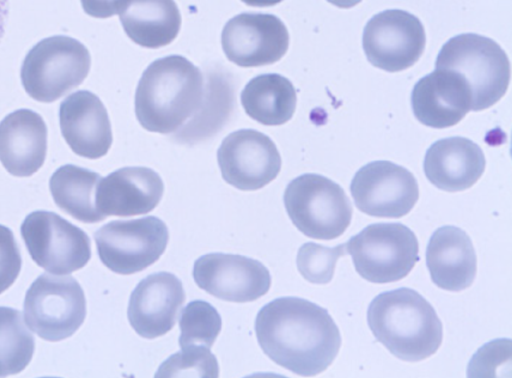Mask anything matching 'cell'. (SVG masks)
<instances>
[{"label": "cell", "instance_id": "cell-22", "mask_svg": "<svg viewBox=\"0 0 512 378\" xmlns=\"http://www.w3.org/2000/svg\"><path fill=\"white\" fill-rule=\"evenodd\" d=\"M47 151V127L29 109H19L0 122V161L13 176L29 177L43 165Z\"/></svg>", "mask_w": 512, "mask_h": 378}, {"label": "cell", "instance_id": "cell-6", "mask_svg": "<svg viewBox=\"0 0 512 378\" xmlns=\"http://www.w3.org/2000/svg\"><path fill=\"white\" fill-rule=\"evenodd\" d=\"M283 201L294 226L313 239H335L351 223L353 211L347 194L339 184L320 174L305 173L293 179Z\"/></svg>", "mask_w": 512, "mask_h": 378}, {"label": "cell", "instance_id": "cell-1", "mask_svg": "<svg viewBox=\"0 0 512 378\" xmlns=\"http://www.w3.org/2000/svg\"><path fill=\"white\" fill-rule=\"evenodd\" d=\"M255 333L273 362L300 376L325 371L342 342L325 308L294 296L276 298L263 306L255 319Z\"/></svg>", "mask_w": 512, "mask_h": 378}, {"label": "cell", "instance_id": "cell-7", "mask_svg": "<svg viewBox=\"0 0 512 378\" xmlns=\"http://www.w3.org/2000/svg\"><path fill=\"white\" fill-rule=\"evenodd\" d=\"M356 272L372 283L403 279L419 261L414 232L402 223H373L345 244Z\"/></svg>", "mask_w": 512, "mask_h": 378}, {"label": "cell", "instance_id": "cell-9", "mask_svg": "<svg viewBox=\"0 0 512 378\" xmlns=\"http://www.w3.org/2000/svg\"><path fill=\"white\" fill-rule=\"evenodd\" d=\"M101 262L111 271L129 275L155 263L169 240L166 224L156 216L114 220L94 233Z\"/></svg>", "mask_w": 512, "mask_h": 378}, {"label": "cell", "instance_id": "cell-27", "mask_svg": "<svg viewBox=\"0 0 512 378\" xmlns=\"http://www.w3.org/2000/svg\"><path fill=\"white\" fill-rule=\"evenodd\" d=\"M35 349L32 333L21 312L0 306V376L20 373L30 363Z\"/></svg>", "mask_w": 512, "mask_h": 378}, {"label": "cell", "instance_id": "cell-30", "mask_svg": "<svg viewBox=\"0 0 512 378\" xmlns=\"http://www.w3.org/2000/svg\"><path fill=\"white\" fill-rule=\"evenodd\" d=\"M216 357L205 347L183 348L160 366L155 377H218Z\"/></svg>", "mask_w": 512, "mask_h": 378}, {"label": "cell", "instance_id": "cell-23", "mask_svg": "<svg viewBox=\"0 0 512 378\" xmlns=\"http://www.w3.org/2000/svg\"><path fill=\"white\" fill-rule=\"evenodd\" d=\"M118 14L126 35L145 48L170 44L181 27L174 0H124Z\"/></svg>", "mask_w": 512, "mask_h": 378}, {"label": "cell", "instance_id": "cell-29", "mask_svg": "<svg viewBox=\"0 0 512 378\" xmlns=\"http://www.w3.org/2000/svg\"><path fill=\"white\" fill-rule=\"evenodd\" d=\"M345 253V244L326 247L314 242H307L299 248L297 253L298 271L308 282L327 284L334 276L337 260Z\"/></svg>", "mask_w": 512, "mask_h": 378}, {"label": "cell", "instance_id": "cell-35", "mask_svg": "<svg viewBox=\"0 0 512 378\" xmlns=\"http://www.w3.org/2000/svg\"><path fill=\"white\" fill-rule=\"evenodd\" d=\"M332 5L339 8H352L353 6L359 4L362 0H327Z\"/></svg>", "mask_w": 512, "mask_h": 378}, {"label": "cell", "instance_id": "cell-5", "mask_svg": "<svg viewBox=\"0 0 512 378\" xmlns=\"http://www.w3.org/2000/svg\"><path fill=\"white\" fill-rule=\"evenodd\" d=\"M90 65V53L81 42L51 36L27 53L21 67L22 85L36 101L50 103L82 84Z\"/></svg>", "mask_w": 512, "mask_h": 378}, {"label": "cell", "instance_id": "cell-3", "mask_svg": "<svg viewBox=\"0 0 512 378\" xmlns=\"http://www.w3.org/2000/svg\"><path fill=\"white\" fill-rule=\"evenodd\" d=\"M367 323L377 341L403 361L424 360L442 343V323L435 309L411 288L374 297L367 310Z\"/></svg>", "mask_w": 512, "mask_h": 378}, {"label": "cell", "instance_id": "cell-25", "mask_svg": "<svg viewBox=\"0 0 512 378\" xmlns=\"http://www.w3.org/2000/svg\"><path fill=\"white\" fill-rule=\"evenodd\" d=\"M100 174L72 164L59 167L51 176L49 188L56 205L84 223L104 220L96 207L95 195Z\"/></svg>", "mask_w": 512, "mask_h": 378}, {"label": "cell", "instance_id": "cell-24", "mask_svg": "<svg viewBox=\"0 0 512 378\" xmlns=\"http://www.w3.org/2000/svg\"><path fill=\"white\" fill-rule=\"evenodd\" d=\"M296 102L293 84L277 73L252 78L241 92L245 112L263 125L276 126L289 121L295 112Z\"/></svg>", "mask_w": 512, "mask_h": 378}, {"label": "cell", "instance_id": "cell-26", "mask_svg": "<svg viewBox=\"0 0 512 378\" xmlns=\"http://www.w3.org/2000/svg\"><path fill=\"white\" fill-rule=\"evenodd\" d=\"M201 107L191 118V122L183 126L175 138L179 142L194 143L213 135L227 118L233 105V91L229 82L216 78L209 79Z\"/></svg>", "mask_w": 512, "mask_h": 378}, {"label": "cell", "instance_id": "cell-2", "mask_svg": "<svg viewBox=\"0 0 512 378\" xmlns=\"http://www.w3.org/2000/svg\"><path fill=\"white\" fill-rule=\"evenodd\" d=\"M204 95L201 70L181 55H168L144 70L135 92V114L144 129L169 134L197 113Z\"/></svg>", "mask_w": 512, "mask_h": 378}, {"label": "cell", "instance_id": "cell-8", "mask_svg": "<svg viewBox=\"0 0 512 378\" xmlns=\"http://www.w3.org/2000/svg\"><path fill=\"white\" fill-rule=\"evenodd\" d=\"M23 308L29 329L50 342L72 336L86 317L84 291L72 276L40 275L28 288Z\"/></svg>", "mask_w": 512, "mask_h": 378}, {"label": "cell", "instance_id": "cell-15", "mask_svg": "<svg viewBox=\"0 0 512 378\" xmlns=\"http://www.w3.org/2000/svg\"><path fill=\"white\" fill-rule=\"evenodd\" d=\"M193 278L210 295L236 303L257 300L271 286L270 272L260 261L219 252L199 257L194 262Z\"/></svg>", "mask_w": 512, "mask_h": 378}, {"label": "cell", "instance_id": "cell-34", "mask_svg": "<svg viewBox=\"0 0 512 378\" xmlns=\"http://www.w3.org/2000/svg\"><path fill=\"white\" fill-rule=\"evenodd\" d=\"M248 6L253 7H269L280 3L283 0H241Z\"/></svg>", "mask_w": 512, "mask_h": 378}, {"label": "cell", "instance_id": "cell-4", "mask_svg": "<svg viewBox=\"0 0 512 378\" xmlns=\"http://www.w3.org/2000/svg\"><path fill=\"white\" fill-rule=\"evenodd\" d=\"M435 67L464 76L471 89L473 111L494 105L510 82V62L504 50L494 40L475 33L449 39L438 53Z\"/></svg>", "mask_w": 512, "mask_h": 378}, {"label": "cell", "instance_id": "cell-18", "mask_svg": "<svg viewBox=\"0 0 512 378\" xmlns=\"http://www.w3.org/2000/svg\"><path fill=\"white\" fill-rule=\"evenodd\" d=\"M62 135L71 150L88 159L107 154L112 129L107 110L94 93L80 90L62 101L59 110Z\"/></svg>", "mask_w": 512, "mask_h": 378}, {"label": "cell", "instance_id": "cell-13", "mask_svg": "<svg viewBox=\"0 0 512 378\" xmlns=\"http://www.w3.org/2000/svg\"><path fill=\"white\" fill-rule=\"evenodd\" d=\"M223 179L244 191L258 190L273 181L281 170L280 153L264 133L240 129L226 136L217 151Z\"/></svg>", "mask_w": 512, "mask_h": 378}, {"label": "cell", "instance_id": "cell-21", "mask_svg": "<svg viewBox=\"0 0 512 378\" xmlns=\"http://www.w3.org/2000/svg\"><path fill=\"white\" fill-rule=\"evenodd\" d=\"M482 149L472 140L454 136L434 142L426 151L423 169L426 178L447 192L473 186L485 170Z\"/></svg>", "mask_w": 512, "mask_h": 378}, {"label": "cell", "instance_id": "cell-33", "mask_svg": "<svg viewBox=\"0 0 512 378\" xmlns=\"http://www.w3.org/2000/svg\"><path fill=\"white\" fill-rule=\"evenodd\" d=\"M9 14L8 0H0V41L2 40Z\"/></svg>", "mask_w": 512, "mask_h": 378}, {"label": "cell", "instance_id": "cell-31", "mask_svg": "<svg viewBox=\"0 0 512 378\" xmlns=\"http://www.w3.org/2000/svg\"><path fill=\"white\" fill-rule=\"evenodd\" d=\"M22 259L12 230L0 224V294L18 277Z\"/></svg>", "mask_w": 512, "mask_h": 378}, {"label": "cell", "instance_id": "cell-10", "mask_svg": "<svg viewBox=\"0 0 512 378\" xmlns=\"http://www.w3.org/2000/svg\"><path fill=\"white\" fill-rule=\"evenodd\" d=\"M32 260L56 275L83 268L91 258V242L79 227L51 211H34L20 227Z\"/></svg>", "mask_w": 512, "mask_h": 378}, {"label": "cell", "instance_id": "cell-19", "mask_svg": "<svg viewBox=\"0 0 512 378\" xmlns=\"http://www.w3.org/2000/svg\"><path fill=\"white\" fill-rule=\"evenodd\" d=\"M163 192V180L151 168L123 167L101 178L96 207L105 217L143 215L159 204Z\"/></svg>", "mask_w": 512, "mask_h": 378}, {"label": "cell", "instance_id": "cell-28", "mask_svg": "<svg viewBox=\"0 0 512 378\" xmlns=\"http://www.w3.org/2000/svg\"><path fill=\"white\" fill-rule=\"evenodd\" d=\"M221 317L207 301L194 300L182 310L179 320L181 349L205 347L210 349L221 330Z\"/></svg>", "mask_w": 512, "mask_h": 378}, {"label": "cell", "instance_id": "cell-20", "mask_svg": "<svg viewBox=\"0 0 512 378\" xmlns=\"http://www.w3.org/2000/svg\"><path fill=\"white\" fill-rule=\"evenodd\" d=\"M426 266L432 282L441 289L458 292L471 286L477 256L468 234L452 225L436 229L427 244Z\"/></svg>", "mask_w": 512, "mask_h": 378}, {"label": "cell", "instance_id": "cell-11", "mask_svg": "<svg viewBox=\"0 0 512 378\" xmlns=\"http://www.w3.org/2000/svg\"><path fill=\"white\" fill-rule=\"evenodd\" d=\"M425 43L423 24L405 10L377 13L363 30L362 45L368 61L387 72H399L414 65Z\"/></svg>", "mask_w": 512, "mask_h": 378}, {"label": "cell", "instance_id": "cell-16", "mask_svg": "<svg viewBox=\"0 0 512 378\" xmlns=\"http://www.w3.org/2000/svg\"><path fill=\"white\" fill-rule=\"evenodd\" d=\"M185 301L182 282L172 273L157 272L142 279L131 293L127 317L134 331L154 339L175 325Z\"/></svg>", "mask_w": 512, "mask_h": 378}, {"label": "cell", "instance_id": "cell-17", "mask_svg": "<svg viewBox=\"0 0 512 378\" xmlns=\"http://www.w3.org/2000/svg\"><path fill=\"white\" fill-rule=\"evenodd\" d=\"M472 93L462 74L436 68L422 77L411 93L414 116L425 126L442 129L456 125L471 110Z\"/></svg>", "mask_w": 512, "mask_h": 378}, {"label": "cell", "instance_id": "cell-32", "mask_svg": "<svg viewBox=\"0 0 512 378\" xmlns=\"http://www.w3.org/2000/svg\"><path fill=\"white\" fill-rule=\"evenodd\" d=\"M124 0H81L86 14L95 18H108L119 12Z\"/></svg>", "mask_w": 512, "mask_h": 378}, {"label": "cell", "instance_id": "cell-12", "mask_svg": "<svg viewBox=\"0 0 512 378\" xmlns=\"http://www.w3.org/2000/svg\"><path fill=\"white\" fill-rule=\"evenodd\" d=\"M350 192L358 210L379 218L403 217L419 198L414 175L386 160L362 166L351 181Z\"/></svg>", "mask_w": 512, "mask_h": 378}, {"label": "cell", "instance_id": "cell-14", "mask_svg": "<svg viewBox=\"0 0 512 378\" xmlns=\"http://www.w3.org/2000/svg\"><path fill=\"white\" fill-rule=\"evenodd\" d=\"M221 45L228 60L238 66H264L285 55L289 33L281 19L273 14L245 12L225 24Z\"/></svg>", "mask_w": 512, "mask_h": 378}]
</instances>
